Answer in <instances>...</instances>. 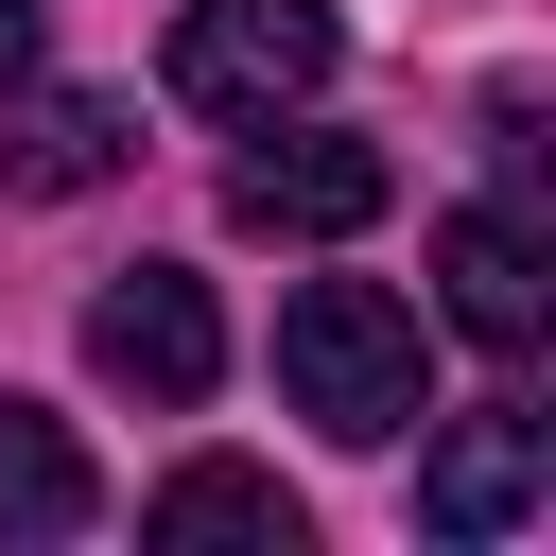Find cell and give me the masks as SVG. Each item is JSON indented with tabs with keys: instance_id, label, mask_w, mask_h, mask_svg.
Returning <instances> with one entry per match:
<instances>
[{
	"instance_id": "9",
	"label": "cell",
	"mask_w": 556,
	"mask_h": 556,
	"mask_svg": "<svg viewBox=\"0 0 556 556\" xmlns=\"http://www.w3.org/2000/svg\"><path fill=\"white\" fill-rule=\"evenodd\" d=\"M139 539H261V556H295V486H278V469H226V452H191V469L139 504Z\"/></svg>"
},
{
	"instance_id": "5",
	"label": "cell",
	"mask_w": 556,
	"mask_h": 556,
	"mask_svg": "<svg viewBox=\"0 0 556 556\" xmlns=\"http://www.w3.org/2000/svg\"><path fill=\"white\" fill-rule=\"evenodd\" d=\"M434 278H452V330H469L486 365H539V330H556V243L521 226V191L434 208Z\"/></svg>"
},
{
	"instance_id": "3",
	"label": "cell",
	"mask_w": 556,
	"mask_h": 556,
	"mask_svg": "<svg viewBox=\"0 0 556 556\" xmlns=\"http://www.w3.org/2000/svg\"><path fill=\"white\" fill-rule=\"evenodd\" d=\"M382 208H400V156H382V139L278 122V139L226 156V226H243V243H348V226H382Z\"/></svg>"
},
{
	"instance_id": "1",
	"label": "cell",
	"mask_w": 556,
	"mask_h": 556,
	"mask_svg": "<svg viewBox=\"0 0 556 556\" xmlns=\"http://www.w3.org/2000/svg\"><path fill=\"white\" fill-rule=\"evenodd\" d=\"M278 400H295L313 434H348V452L417 434V417H434L417 313H400L382 278H295V295H278Z\"/></svg>"
},
{
	"instance_id": "10",
	"label": "cell",
	"mask_w": 556,
	"mask_h": 556,
	"mask_svg": "<svg viewBox=\"0 0 556 556\" xmlns=\"http://www.w3.org/2000/svg\"><path fill=\"white\" fill-rule=\"evenodd\" d=\"M0 87H35V0H0Z\"/></svg>"
},
{
	"instance_id": "2",
	"label": "cell",
	"mask_w": 556,
	"mask_h": 556,
	"mask_svg": "<svg viewBox=\"0 0 556 556\" xmlns=\"http://www.w3.org/2000/svg\"><path fill=\"white\" fill-rule=\"evenodd\" d=\"M330 70H348V17L330 0H191L174 17V104H208V122H278Z\"/></svg>"
},
{
	"instance_id": "7",
	"label": "cell",
	"mask_w": 556,
	"mask_h": 556,
	"mask_svg": "<svg viewBox=\"0 0 556 556\" xmlns=\"http://www.w3.org/2000/svg\"><path fill=\"white\" fill-rule=\"evenodd\" d=\"M122 156H139V122H122L104 87H35V104L0 87V208H70V191H104Z\"/></svg>"
},
{
	"instance_id": "8",
	"label": "cell",
	"mask_w": 556,
	"mask_h": 556,
	"mask_svg": "<svg viewBox=\"0 0 556 556\" xmlns=\"http://www.w3.org/2000/svg\"><path fill=\"white\" fill-rule=\"evenodd\" d=\"M104 521V469L70 452L52 400H0V539H87Z\"/></svg>"
},
{
	"instance_id": "4",
	"label": "cell",
	"mask_w": 556,
	"mask_h": 556,
	"mask_svg": "<svg viewBox=\"0 0 556 556\" xmlns=\"http://www.w3.org/2000/svg\"><path fill=\"white\" fill-rule=\"evenodd\" d=\"M87 365H104L122 400L191 417V400L226 382V313H208V278H191V261H122V278L87 295Z\"/></svg>"
},
{
	"instance_id": "6",
	"label": "cell",
	"mask_w": 556,
	"mask_h": 556,
	"mask_svg": "<svg viewBox=\"0 0 556 556\" xmlns=\"http://www.w3.org/2000/svg\"><path fill=\"white\" fill-rule=\"evenodd\" d=\"M539 486H556V417L539 400H469L417 452V521L434 539H504V521H539Z\"/></svg>"
}]
</instances>
